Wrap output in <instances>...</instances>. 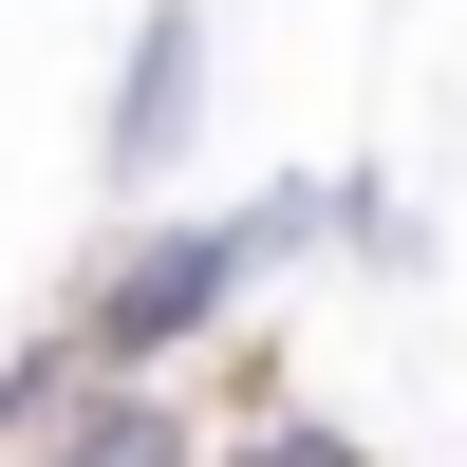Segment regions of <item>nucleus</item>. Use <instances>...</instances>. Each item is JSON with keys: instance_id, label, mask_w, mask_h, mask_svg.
Returning <instances> with one entry per match:
<instances>
[{"instance_id": "f257e3e1", "label": "nucleus", "mask_w": 467, "mask_h": 467, "mask_svg": "<svg viewBox=\"0 0 467 467\" xmlns=\"http://www.w3.org/2000/svg\"><path fill=\"white\" fill-rule=\"evenodd\" d=\"M299 244H318V187H262V206H206V224H131V244L75 281L57 356L75 374H187V337H224Z\"/></svg>"}, {"instance_id": "f03ea898", "label": "nucleus", "mask_w": 467, "mask_h": 467, "mask_svg": "<svg viewBox=\"0 0 467 467\" xmlns=\"http://www.w3.org/2000/svg\"><path fill=\"white\" fill-rule=\"evenodd\" d=\"M187 131H206V0H150V19H131V57H112V112H94L112 206H150V187L187 169Z\"/></svg>"}, {"instance_id": "7ed1b4c3", "label": "nucleus", "mask_w": 467, "mask_h": 467, "mask_svg": "<svg viewBox=\"0 0 467 467\" xmlns=\"http://www.w3.org/2000/svg\"><path fill=\"white\" fill-rule=\"evenodd\" d=\"M0 467H206V411H187V374H57Z\"/></svg>"}]
</instances>
